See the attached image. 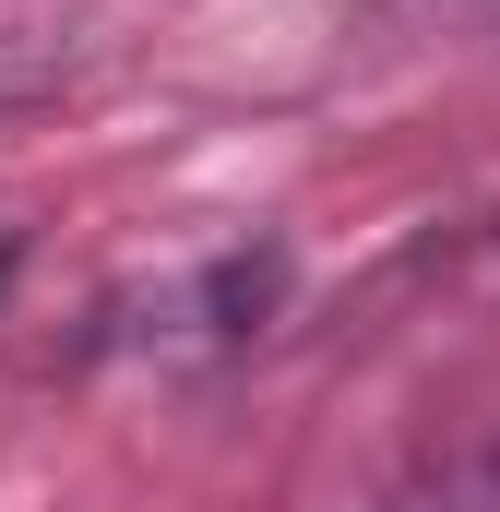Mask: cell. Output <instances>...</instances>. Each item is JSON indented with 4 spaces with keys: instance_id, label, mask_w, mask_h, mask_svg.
Listing matches in <instances>:
<instances>
[{
    "instance_id": "6da1fadb",
    "label": "cell",
    "mask_w": 500,
    "mask_h": 512,
    "mask_svg": "<svg viewBox=\"0 0 500 512\" xmlns=\"http://www.w3.org/2000/svg\"><path fill=\"white\" fill-rule=\"evenodd\" d=\"M274 298H286V251H215L203 274H179L155 310V346L167 358H203V346H250L262 322H274Z\"/></svg>"
},
{
    "instance_id": "7a4b0ae2",
    "label": "cell",
    "mask_w": 500,
    "mask_h": 512,
    "mask_svg": "<svg viewBox=\"0 0 500 512\" xmlns=\"http://www.w3.org/2000/svg\"><path fill=\"white\" fill-rule=\"evenodd\" d=\"M36 96H60V48H24V36H0V120H24Z\"/></svg>"
},
{
    "instance_id": "3957f363",
    "label": "cell",
    "mask_w": 500,
    "mask_h": 512,
    "mask_svg": "<svg viewBox=\"0 0 500 512\" xmlns=\"http://www.w3.org/2000/svg\"><path fill=\"white\" fill-rule=\"evenodd\" d=\"M0 274H12V239H0Z\"/></svg>"
}]
</instances>
